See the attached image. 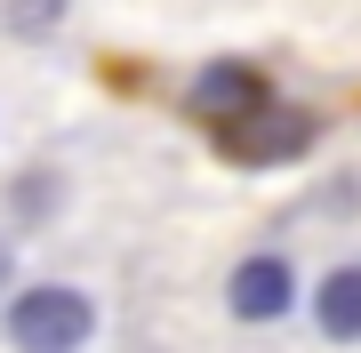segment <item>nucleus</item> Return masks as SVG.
<instances>
[{
  "instance_id": "1",
  "label": "nucleus",
  "mask_w": 361,
  "mask_h": 353,
  "mask_svg": "<svg viewBox=\"0 0 361 353\" xmlns=\"http://www.w3.org/2000/svg\"><path fill=\"white\" fill-rule=\"evenodd\" d=\"M97 337V305L65 281H32L8 297V345L16 353H80Z\"/></svg>"
},
{
  "instance_id": "3",
  "label": "nucleus",
  "mask_w": 361,
  "mask_h": 353,
  "mask_svg": "<svg viewBox=\"0 0 361 353\" xmlns=\"http://www.w3.org/2000/svg\"><path fill=\"white\" fill-rule=\"evenodd\" d=\"M273 97V80L257 65H241V56H217V65H201L193 73V89H185V105H193L209 129H225V120H241V113H257Z\"/></svg>"
},
{
  "instance_id": "5",
  "label": "nucleus",
  "mask_w": 361,
  "mask_h": 353,
  "mask_svg": "<svg viewBox=\"0 0 361 353\" xmlns=\"http://www.w3.org/2000/svg\"><path fill=\"white\" fill-rule=\"evenodd\" d=\"M313 321H322V337L361 345V265H337V273L322 281V297H313Z\"/></svg>"
},
{
  "instance_id": "7",
  "label": "nucleus",
  "mask_w": 361,
  "mask_h": 353,
  "mask_svg": "<svg viewBox=\"0 0 361 353\" xmlns=\"http://www.w3.org/2000/svg\"><path fill=\"white\" fill-rule=\"evenodd\" d=\"M16 32H56V16H65V0H16Z\"/></svg>"
},
{
  "instance_id": "4",
  "label": "nucleus",
  "mask_w": 361,
  "mask_h": 353,
  "mask_svg": "<svg viewBox=\"0 0 361 353\" xmlns=\"http://www.w3.org/2000/svg\"><path fill=\"white\" fill-rule=\"evenodd\" d=\"M225 305H233V321H281L289 305H297V265L273 257V249L241 257V265L225 273Z\"/></svg>"
},
{
  "instance_id": "2",
  "label": "nucleus",
  "mask_w": 361,
  "mask_h": 353,
  "mask_svg": "<svg viewBox=\"0 0 361 353\" xmlns=\"http://www.w3.org/2000/svg\"><path fill=\"white\" fill-rule=\"evenodd\" d=\"M313 137H322V120H313L305 105H281V97H265L257 113L225 120L217 129V153L241 161V169H281V161H305Z\"/></svg>"
},
{
  "instance_id": "6",
  "label": "nucleus",
  "mask_w": 361,
  "mask_h": 353,
  "mask_svg": "<svg viewBox=\"0 0 361 353\" xmlns=\"http://www.w3.org/2000/svg\"><path fill=\"white\" fill-rule=\"evenodd\" d=\"M56 193H65V177H56V169H25V177H16L8 185V201H16V217H56Z\"/></svg>"
},
{
  "instance_id": "8",
  "label": "nucleus",
  "mask_w": 361,
  "mask_h": 353,
  "mask_svg": "<svg viewBox=\"0 0 361 353\" xmlns=\"http://www.w3.org/2000/svg\"><path fill=\"white\" fill-rule=\"evenodd\" d=\"M8 273H16V249H8V241H0V289H8Z\"/></svg>"
}]
</instances>
